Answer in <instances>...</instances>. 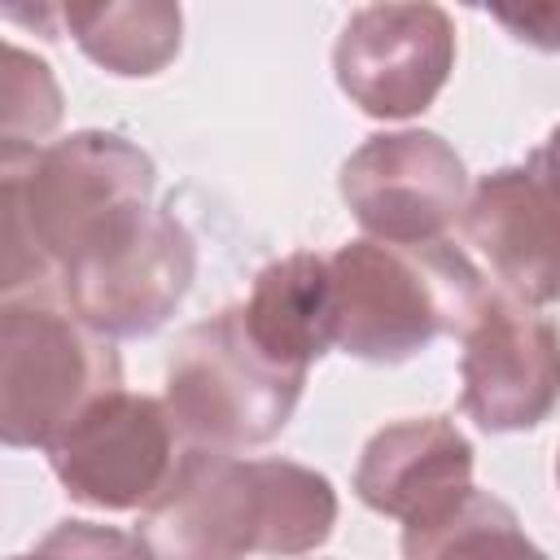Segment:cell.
Returning <instances> with one entry per match:
<instances>
[{"label": "cell", "instance_id": "5", "mask_svg": "<svg viewBox=\"0 0 560 560\" xmlns=\"http://www.w3.org/2000/svg\"><path fill=\"white\" fill-rule=\"evenodd\" d=\"M306 372L276 363L245 328V311L228 306L179 332L166 359V407L188 446L249 451L289 424Z\"/></svg>", "mask_w": 560, "mask_h": 560}, {"label": "cell", "instance_id": "17", "mask_svg": "<svg viewBox=\"0 0 560 560\" xmlns=\"http://www.w3.org/2000/svg\"><path fill=\"white\" fill-rule=\"evenodd\" d=\"M18 560H149L140 534H122L114 525L92 521H57L31 556Z\"/></svg>", "mask_w": 560, "mask_h": 560}, {"label": "cell", "instance_id": "7", "mask_svg": "<svg viewBox=\"0 0 560 560\" xmlns=\"http://www.w3.org/2000/svg\"><path fill=\"white\" fill-rule=\"evenodd\" d=\"M192 276H197L192 232L175 214L149 210L122 241L66 267L57 276V293L83 324L118 341V337L158 332L192 289Z\"/></svg>", "mask_w": 560, "mask_h": 560}, {"label": "cell", "instance_id": "6", "mask_svg": "<svg viewBox=\"0 0 560 560\" xmlns=\"http://www.w3.org/2000/svg\"><path fill=\"white\" fill-rule=\"evenodd\" d=\"M184 451L188 442L166 398L114 389L48 446V464L74 503L101 512H144L175 477Z\"/></svg>", "mask_w": 560, "mask_h": 560}, {"label": "cell", "instance_id": "11", "mask_svg": "<svg viewBox=\"0 0 560 560\" xmlns=\"http://www.w3.org/2000/svg\"><path fill=\"white\" fill-rule=\"evenodd\" d=\"M459 228L508 298L525 306L560 302V166L542 149L481 175Z\"/></svg>", "mask_w": 560, "mask_h": 560}, {"label": "cell", "instance_id": "10", "mask_svg": "<svg viewBox=\"0 0 560 560\" xmlns=\"http://www.w3.org/2000/svg\"><path fill=\"white\" fill-rule=\"evenodd\" d=\"M459 385V407L486 433L542 424L560 402V328L538 306L490 289L464 332Z\"/></svg>", "mask_w": 560, "mask_h": 560}, {"label": "cell", "instance_id": "2", "mask_svg": "<svg viewBox=\"0 0 560 560\" xmlns=\"http://www.w3.org/2000/svg\"><path fill=\"white\" fill-rule=\"evenodd\" d=\"M337 525V490L293 459H241L188 446L166 490L140 512L149 560L306 556Z\"/></svg>", "mask_w": 560, "mask_h": 560}, {"label": "cell", "instance_id": "16", "mask_svg": "<svg viewBox=\"0 0 560 560\" xmlns=\"http://www.w3.org/2000/svg\"><path fill=\"white\" fill-rule=\"evenodd\" d=\"M4 131H0V153H22V149H44V136L61 122V88L52 70L31 57L26 48L9 44L4 48Z\"/></svg>", "mask_w": 560, "mask_h": 560}, {"label": "cell", "instance_id": "18", "mask_svg": "<svg viewBox=\"0 0 560 560\" xmlns=\"http://www.w3.org/2000/svg\"><path fill=\"white\" fill-rule=\"evenodd\" d=\"M490 18L503 22L529 48H542V52H556L560 48V4H525V9L494 4Z\"/></svg>", "mask_w": 560, "mask_h": 560}, {"label": "cell", "instance_id": "15", "mask_svg": "<svg viewBox=\"0 0 560 560\" xmlns=\"http://www.w3.org/2000/svg\"><path fill=\"white\" fill-rule=\"evenodd\" d=\"M402 560H551V556L538 542H529V534L521 529L516 512L503 499L472 490L446 516L402 529Z\"/></svg>", "mask_w": 560, "mask_h": 560}, {"label": "cell", "instance_id": "3", "mask_svg": "<svg viewBox=\"0 0 560 560\" xmlns=\"http://www.w3.org/2000/svg\"><path fill=\"white\" fill-rule=\"evenodd\" d=\"M332 346L363 363H407L438 337H464L490 298L477 262L442 241H350L328 254Z\"/></svg>", "mask_w": 560, "mask_h": 560}, {"label": "cell", "instance_id": "20", "mask_svg": "<svg viewBox=\"0 0 560 560\" xmlns=\"http://www.w3.org/2000/svg\"><path fill=\"white\" fill-rule=\"evenodd\" d=\"M556 486H560V455H556Z\"/></svg>", "mask_w": 560, "mask_h": 560}, {"label": "cell", "instance_id": "8", "mask_svg": "<svg viewBox=\"0 0 560 560\" xmlns=\"http://www.w3.org/2000/svg\"><path fill=\"white\" fill-rule=\"evenodd\" d=\"M341 201L376 241H442L468 206V171L438 131H385L341 162Z\"/></svg>", "mask_w": 560, "mask_h": 560}, {"label": "cell", "instance_id": "1", "mask_svg": "<svg viewBox=\"0 0 560 560\" xmlns=\"http://www.w3.org/2000/svg\"><path fill=\"white\" fill-rule=\"evenodd\" d=\"M4 298L52 289L57 276L122 241L149 210L153 158L118 131H70L44 149L0 153Z\"/></svg>", "mask_w": 560, "mask_h": 560}, {"label": "cell", "instance_id": "12", "mask_svg": "<svg viewBox=\"0 0 560 560\" xmlns=\"http://www.w3.org/2000/svg\"><path fill=\"white\" fill-rule=\"evenodd\" d=\"M472 490V442L442 416L385 424L354 468V494L407 529L446 516Z\"/></svg>", "mask_w": 560, "mask_h": 560}, {"label": "cell", "instance_id": "14", "mask_svg": "<svg viewBox=\"0 0 560 560\" xmlns=\"http://www.w3.org/2000/svg\"><path fill=\"white\" fill-rule=\"evenodd\" d=\"M57 22L70 39L109 74L149 79L166 70L179 52L184 13L166 0H127V4H66Z\"/></svg>", "mask_w": 560, "mask_h": 560}, {"label": "cell", "instance_id": "9", "mask_svg": "<svg viewBox=\"0 0 560 560\" xmlns=\"http://www.w3.org/2000/svg\"><path fill=\"white\" fill-rule=\"evenodd\" d=\"M332 70L368 118H411L455 70V22L442 4H363L332 44Z\"/></svg>", "mask_w": 560, "mask_h": 560}, {"label": "cell", "instance_id": "4", "mask_svg": "<svg viewBox=\"0 0 560 560\" xmlns=\"http://www.w3.org/2000/svg\"><path fill=\"white\" fill-rule=\"evenodd\" d=\"M122 389V359L52 289L4 298L0 311V438L48 451L92 402Z\"/></svg>", "mask_w": 560, "mask_h": 560}, {"label": "cell", "instance_id": "19", "mask_svg": "<svg viewBox=\"0 0 560 560\" xmlns=\"http://www.w3.org/2000/svg\"><path fill=\"white\" fill-rule=\"evenodd\" d=\"M538 149H542V153H547V158H551V162L560 166V127H556V131H551V136H547V140H542Z\"/></svg>", "mask_w": 560, "mask_h": 560}, {"label": "cell", "instance_id": "13", "mask_svg": "<svg viewBox=\"0 0 560 560\" xmlns=\"http://www.w3.org/2000/svg\"><path fill=\"white\" fill-rule=\"evenodd\" d=\"M249 337L284 368L306 372L332 350V280L328 254L298 249L267 262L241 302Z\"/></svg>", "mask_w": 560, "mask_h": 560}, {"label": "cell", "instance_id": "21", "mask_svg": "<svg viewBox=\"0 0 560 560\" xmlns=\"http://www.w3.org/2000/svg\"><path fill=\"white\" fill-rule=\"evenodd\" d=\"M13 560H18V556H13Z\"/></svg>", "mask_w": 560, "mask_h": 560}]
</instances>
